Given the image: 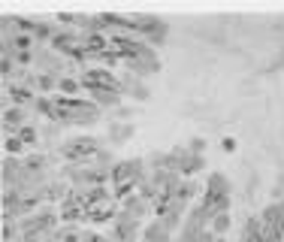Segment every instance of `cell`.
I'll return each instance as SVG.
<instances>
[{"mask_svg": "<svg viewBox=\"0 0 284 242\" xmlns=\"http://www.w3.org/2000/svg\"><path fill=\"white\" fill-rule=\"evenodd\" d=\"M28 242H33V239H28Z\"/></svg>", "mask_w": 284, "mask_h": 242, "instance_id": "obj_12", "label": "cell"}, {"mask_svg": "<svg viewBox=\"0 0 284 242\" xmlns=\"http://www.w3.org/2000/svg\"><path fill=\"white\" fill-rule=\"evenodd\" d=\"M6 151H21V139L9 137V139H6Z\"/></svg>", "mask_w": 284, "mask_h": 242, "instance_id": "obj_8", "label": "cell"}, {"mask_svg": "<svg viewBox=\"0 0 284 242\" xmlns=\"http://www.w3.org/2000/svg\"><path fill=\"white\" fill-rule=\"evenodd\" d=\"M112 46H115V52L124 55V58H136V55L142 52V46H139L136 39H127V36H112Z\"/></svg>", "mask_w": 284, "mask_h": 242, "instance_id": "obj_4", "label": "cell"}, {"mask_svg": "<svg viewBox=\"0 0 284 242\" xmlns=\"http://www.w3.org/2000/svg\"><path fill=\"white\" fill-rule=\"evenodd\" d=\"M3 118H6V124H15V121H18V112H6Z\"/></svg>", "mask_w": 284, "mask_h": 242, "instance_id": "obj_11", "label": "cell"}, {"mask_svg": "<svg viewBox=\"0 0 284 242\" xmlns=\"http://www.w3.org/2000/svg\"><path fill=\"white\" fill-rule=\"evenodd\" d=\"M9 94H12V97H15V100H18V103H25V100H28V97H31V94H28V91H25V88H9Z\"/></svg>", "mask_w": 284, "mask_h": 242, "instance_id": "obj_7", "label": "cell"}, {"mask_svg": "<svg viewBox=\"0 0 284 242\" xmlns=\"http://www.w3.org/2000/svg\"><path fill=\"white\" fill-rule=\"evenodd\" d=\"M63 155H67V158H73V161L94 158V155H97V142H94V139H76V142H70V145L63 148Z\"/></svg>", "mask_w": 284, "mask_h": 242, "instance_id": "obj_3", "label": "cell"}, {"mask_svg": "<svg viewBox=\"0 0 284 242\" xmlns=\"http://www.w3.org/2000/svg\"><path fill=\"white\" fill-rule=\"evenodd\" d=\"M61 88H63V91H76V88H79V85H76V82H73V79H61Z\"/></svg>", "mask_w": 284, "mask_h": 242, "instance_id": "obj_10", "label": "cell"}, {"mask_svg": "<svg viewBox=\"0 0 284 242\" xmlns=\"http://www.w3.org/2000/svg\"><path fill=\"white\" fill-rule=\"evenodd\" d=\"M130 182H133V170H130V167H118V170H115V194H118V197L127 194Z\"/></svg>", "mask_w": 284, "mask_h": 242, "instance_id": "obj_6", "label": "cell"}, {"mask_svg": "<svg viewBox=\"0 0 284 242\" xmlns=\"http://www.w3.org/2000/svg\"><path fill=\"white\" fill-rule=\"evenodd\" d=\"M82 88H88V91H115L118 79L109 70H88L82 76Z\"/></svg>", "mask_w": 284, "mask_h": 242, "instance_id": "obj_2", "label": "cell"}, {"mask_svg": "<svg viewBox=\"0 0 284 242\" xmlns=\"http://www.w3.org/2000/svg\"><path fill=\"white\" fill-rule=\"evenodd\" d=\"M33 137H36V134H33L31 127H25V130H21V137H18V139H21V142H33Z\"/></svg>", "mask_w": 284, "mask_h": 242, "instance_id": "obj_9", "label": "cell"}, {"mask_svg": "<svg viewBox=\"0 0 284 242\" xmlns=\"http://www.w3.org/2000/svg\"><path fill=\"white\" fill-rule=\"evenodd\" d=\"M106 49H109V39L106 36H100V34L85 36V55H109Z\"/></svg>", "mask_w": 284, "mask_h": 242, "instance_id": "obj_5", "label": "cell"}, {"mask_svg": "<svg viewBox=\"0 0 284 242\" xmlns=\"http://www.w3.org/2000/svg\"><path fill=\"white\" fill-rule=\"evenodd\" d=\"M42 109L61 121H76V118H94L97 106L76 100V97H55V100H42Z\"/></svg>", "mask_w": 284, "mask_h": 242, "instance_id": "obj_1", "label": "cell"}]
</instances>
